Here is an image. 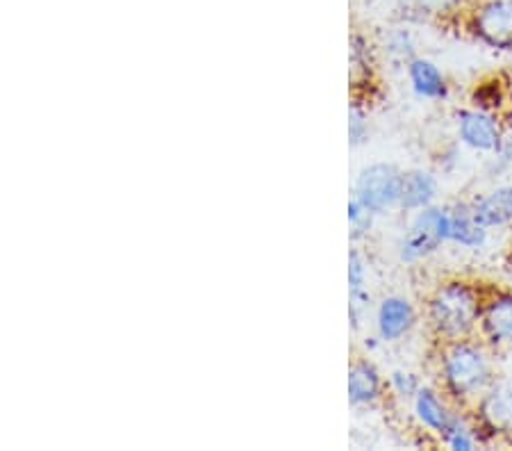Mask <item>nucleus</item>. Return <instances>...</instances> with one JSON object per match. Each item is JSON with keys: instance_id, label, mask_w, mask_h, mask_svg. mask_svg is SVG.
<instances>
[{"instance_id": "obj_1", "label": "nucleus", "mask_w": 512, "mask_h": 451, "mask_svg": "<svg viewBox=\"0 0 512 451\" xmlns=\"http://www.w3.org/2000/svg\"><path fill=\"white\" fill-rule=\"evenodd\" d=\"M437 388L462 410L472 408L478 397L497 381L494 351L478 338L437 344Z\"/></svg>"}, {"instance_id": "obj_2", "label": "nucleus", "mask_w": 512, "mask_h": 451, "mask_svg": "<svg viewBox=\"0 0 512 451\" xmlns=\"http://www.w3.org/2000/svg\"><path fill=\"white\" fill-rule=\"evenodd\" d=\"M485 290L481 283L460 276L444 278L433 287L424 303V317L437 344L476 338Z\"/></svg>"}, {"instance_id": "obj_3", "label": "nucleus", "mask_w": 512, "mask_h": 451, "mask_svg": "<svg viewBox=\"0 0 512 451\" xmlns=\"http://www.w3.org/2000/svg\"><path fill=\"white\" fill-rule=\"evenodd\" d=\"M451 237V208L447 205H428L424 210L412 212L410 224L403 231L399 246V260L403 265H417L424 262L444 244H449Z\"/></svg>"}, {"instance_id": "obj_4", "label": "nucleus", "mask_w": 512, "mask_h": 451, "mask_svg": "<svg viewBox=\"0 0 512 451\" xmlns=\"http://www.w3.org/2000/svg\"><path fill=\"white\" fill-rule=\"evenodd\" d=\"M403 169L392 162H371L358 171L353 180V192L367 210L383 217L392 210H401Z\"/></svg>"}, {"instance_id": "obj_5", "label": "nucleus", "mask_w": 512, "mask_h": 451, "mask_svg": "<svg viewBox=\"0 0 512 451\" xmlns=\"http://www.w3.org/2000/svg\"><path fill=\"white\" fill-rule=\"evenodd\" d=\"M469 32L483 46L499 53L512 51V0H476L467 19Z\"/></svg>"}, {"instance_id": "obj_6", "label": "nucleus", "mask_w": 512, "mask_h": 451, "mask_svg": "<svg viewBox=\"0 0 512 451\" xmlns=\"http://www.w3.org/2000/svg\"><path fill=\"white\" fill-rule=\"evenodd\" d=\"M453 121H456L458 142L476 153H492L508 137L501 114L476 105L460 108L453 114Z\"/></svg>"}, {"instance_id": "obj_7", "label": "nucleus", "mask_w": 512, "mask_h": 451, "mask_svg": "<svg viewBox=\"0 0 512 451\" xmlns=\"http://www.w3.org/2000/svg\"><path fill=\"white\" fill-rule=\"evenodd\" d=\"M469 415L481 431L483 442L487 438H501L512 433V385L494 381L476 404L469 408Z\"/></svg>"}, {"instance_id": "obj_8", "label": "nucleus", "mask_w": 512, "mask_h": 451, "mask_svg": "<svg viewBox=\"0 0 512 451\" xmlns=\"http://www.w3.org/2000/svg\"><path fill=\"white\" fill-rule=\"evenodd\" d=\"M478 338L492 351L512 349V290L487 287L478 322Z\"/></svg>"}, {"instance_id": "obj_9", "label": "nucleus", "mask_w": 512, "mask_h": 451, "mask_svg": "<svg viewBox=\"0 0 512 451\" xmlns=\"http://www.w3.org/2000/svg\"><path fill=\"white\" fill-rule=\"evenodd\" d=\"M419 324V313L403 294H387L376 303L374 331L383 344H396L406 340Z\"/></svg>"}, {"instance_id": "obj_10", "label": "nucleus", "mask_w": 512, "mask_h": 451, "mask_svg": "<svg viewBox=\"0 0 512 451\" xmlns=\"http://www.w3.org/2000/svg\"><path fill=\"white\" fill-rule=\"evenodd\" d=\"M412 415H415L417 424L424 429L428 436L440 438L444 429L451 424L453 415L458 413V406L444 395L440 388L435 385H421V390L410 401Z\"/></svg>"}, {"instance_id": "obj_11", "label": "nucleus", "mask_w": 512, "mask_h": 451, "mask_svg": "<svg viewBox=\"0 0 512 451\" xmlns=\"http://www.w3.org/2000/svg\"><path fill=\"white\" fill-rule=\"evenodd\" d=\"M387 383L374 360L355 358L346 376V392L353 408H371L385 399Z\"/></svg>"}, {"instance_id": "obj_12", "label": "nucleus", "mask_w": 512, "mask_h": 451, "mask_svg": "<svg viewBox=\"0 0 512 451\" xmlns=\"http://www.w3.org/2000/svg\"><path fill=\"white\" fill-rule=\"evenodd\" d=\"M403 71H406L412 94L421 98V101L440 103V101H447L451 96V85L447 76H444V71L440 69V64L428 60V57L424 55L412 57Z\"/></svg>"}, {"instance_id": "obj_13", "label": "nucleus", "mask_w": 512, "mask_h": 451, "mask_svg": "<svg viewBox=\"0 0 512 451\" xmlns=\"http://www.w3.org/2000/svg\"><path fill=\"white\" fill-rule=\"evenodd\" d=\"M469 203H472L478 224L485 226L487 231L512 226V185L492 187L490 192L469 199Z\"/></svg>"}, {"instance_id": "obj_14", "label": "nucleus", "mask_w": 512, "mask_h": 451, "mask_svg": "<svg viewBox=\"0 0 512 451\" xmlns=\"http://www.w3.org/2000/svg\"><path fill=\"white\" fill-rule=\"evenodd\" d=\"M440 194V178L437 171L415 167L403 171V194H401V210L417 212L437 201Z\"/></svg>"}, {"instance_id": "obj_15", "label": "nucleus", "mask_w": 512, "mask_h": 451, "mask_svg": "<svg viewBox=\"0 0 512 451\" xmlns=\"http://www.w3.org/2000/svg\"><path fill=\"white\" fill-rule=\"evenodd\" d=\"M451 208V237L449 244H456L460 249L478 251L483 249L490 240V231L478 224V219L472 212V203L469 201H453Z\"/></svg>"}, {"instance_id": "obj_16", "label": "nucleus", "mask_w": 512, "mask_h": 451, "mask_svg": "<svg viewBox=\"0 0 512 451\" xmlns=\"http://www.w3.org/2000/svg\"><path fill=\"white\" fill-rule=\"evenodd\" d=\"M437 442L451 451H474L478 445H483V438L469 410L458 408V413L453 415L451 424L444 429Z\"/></svg>"}, {"instance_id": "obj_17", "label": "nucleus", "mask_w": 512, "mask_h": 451, "mask_svg": "<svg viewBox=\"0 0 512 451\" xmlns=\"http://www.w3.org/2000/svg\"><path fill=\"white\" fill-rule=\"evenodd\" d=\"M399 5L408 19L440 21L460 14L467 7V0H399Z\"/></svg>"}, {"instance_id": "obj_18", "label": "nucleus", "mask_w": 512, "mask_h": 451, "mask_svg": "<svg viewBox=\"0 0 512 451\" xmlns=\"http://www.w3.org/2000/svg\"><path fill=\"white\" fill-rule=\"evenodd\" d=\"M349 64H351V80L353 87H365L374 82V71H376V57L374 48L362 35H351L349 39Z\"/></svg>"}, {"instance_id": "obj_19", "label": "nucleus", "mask_w": 512, "mask_h": 451, "mask_svg": "<svg viewBox=\"0 0 512 451\" xmlns=\"http://www.w3.org/2000/svg\"><path fill=\"white\" fill-rule=\"evenodd\" d=\"M381 48L387 60L406 69L412 57H417V37L408 26H396L387 30Z\"/></svg>"}, {"instance_id": "obj_20", "label": "nucleus", "mask_w": 512, "mask_h": 451, "mask_svg": "<svg viewBox=\"0 0 512 451\" xmlns=\"http://www.w3.org/2000/svg\"><path fill=\"white\" fill-rule=\"evenodd\" d=\"M346 219H349V240L353 244L362 242L365 237H369L371 231H374L376 215L367 210L355 196H351L349 203H346Z\"/></svg>"}, {"instance_id": "obj_21", "label": "nucleus", "mask_w": 512, "mask_h": 451, "mask_svg": "<svg viewBox=\"0 0 512 451\" xmlns=\"http://www.w3.org/2000/svg\"><path fill=\"white\" fill-rule=\"evenodd\" d=\"M421 385H424V381H421V376L417 372H412V369H392L390 376H387V390H390L399 401H406V404L415 399Z\"/></svg>"}, {"instance_id": "obj_22", "label": "nucleus", "mask_w": 512, "mask_h": 451, "mask_svg": "<svg viewBox=\"0 0 512 451\" xmlns=\"http://www.w3.org/2000/svg\"><path fill=\"white\" fill-rule=\"evenodd\" d=\"M371 137V123H369V112L362 101L353 98L349 108V146L351 149H360L365 146Z\"/></svg>"}, {"instance_id": "obj_23", "label": "nucleus", "mask_w": 512, "mask_h": 451, "mask_svg": "<svg viewBox=\"0 0 512 451\" xmlns=\"http://www.w3.org/2000/svg\"><path fill=\"white\" fill-rule=\"evenodd\" d=\"M503 101H506V89H503L499 80H490V82L485 80V82H478L474 87L472 105H476V108H485L501 114Z\"/></svg>"}, {"instance_id": "obj_24", "label": "nucleus", "mask_w": 512, "mask_h": 451, "mask_svg": "<svg viewBox=\"0 0 512 451\" xmlns=\"http://www.w3.org/2000/svg\"><path fill=\"white\" fill-rule=\"evenodd\" d=\"M508 171H512V139L510 137L503 139L492 153H487V162H485V174L490 178H499L503 174H508Z\"/></svg>"}, {"instance_id": "obj_25", "label": "nucleus", "mask_w": 512, "mask_h": 451, "mask_svg": "<svg viewBox=\"0 0 512 451\" xmlns=\"http://www.w3.org/2000/svg\"><path fill=\"white\" fill-rule=\"evenodd\" d=\"M367 258L358 246H353L349 251V269H346V278H349V292H358V290H367Z\"/></svg>"}, {"instance_id": "obj_26", "label": "nucleus", "mask_w": 512, "mask_h": 451, "mask_svg": "<svg viewBox=\"0 0 512 451\" xmlns=\"http://www.w3.org/2000/svg\"><path fill=\"white\" fill-rule=\"evenodd\" d=\"M435 169L440 171V174H453V171H456L460 164H462V144L458 142H451V144H447V146H442L440 151L435 153Z\"/></svg>"}]
</instances>
